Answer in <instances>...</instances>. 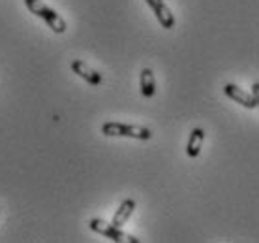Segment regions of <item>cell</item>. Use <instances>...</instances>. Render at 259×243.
<instances>
[{"label":"cell","instance_id":"ba28073f","mask_svg":"<svg viewBox=\"0 0 259 243\" xmlns=\"http://www.w3.org/2000/svg\"><path fill=\"white\" fill-rule=\"evenodd\" d=\"M203 140H205V132H203V128H194L192 134H190L188 145H186V153H188V157H192V158L199 157Z\"/></svg>","mask_w":259,"mask_h":243},{"label":"cell","instance_id":"5b68a950","mask_svg":"<svg viewBox=\"0 0 259 243\" xmlns=\"http://www.w3.org/2000/svg\"><path fill=\"white\" fill-rule=\"evenodd\" d=\"M71 70H73V74H77L79 78H83L87 83H91V85H102V81H104L102 74H98L96 70H92L87 62H83V60H79V59L71 62Z\"/></svg>","mask_w":259,"mask_h":243},{"label":"cell","instance_id":"7a4b0ae2","mask_svg":"<svg viewBox=\"0 0 259 243\" xmlns=\"http://www.w3.org/2000/svg\"><path fill=\"white\" fill-rule=\"evenodd\" d=\"M104 136H124V138H136V140H150L152 132L145 126L139 125H122V123H105L102 126Z\"/></svg>","mask_w":259,"mask_h":243},{"label":"cell","instance_id":"277c9868","mask_svg":"<svg viewBox=\"0 0 259 243\" xmlns=\"http://www.w3.org/2000/svg\"><path fill=\"white\" fill-rule=\"evenodd\" d=\"M145 2L152 8V12L156 13V19L160 21V25H162L163 28L171 30V28L175 26V17H173V13H171L169 6L163 0H145Z\"/></svg>","mask_w":259,"mask_h":243},{"label":"cell","instance_id":"52a82bcc","mask_svg":"<svg viewBox=\"0 0 259 243\" xmlns=\"http://www.w3.org/2000/svg\"><path fill=\"white\" fill-rule=\"evenodd\" d=\"M134 210H136V200H132V198L124 200L122 204H120V207L117 210V213H115V217H113L111 223L115 224V226H122V224L132 217Z\"/></svg>","mask_w":259,"mask_h":243},{"label":"cell","instance_id":"30bf717a","mask_svg":"<svg viewBox=\"0 0 259 243\" xmlns=\"http://www.w3.org/2000/svg\"><path fill=\"white\" fill-rule=\"evenodd\" d=\"M252 91H253V98H255V104L259 106V83H253Z\"/></svg>","mask_w":259,"mask_h":243},{"label":"cell","instance_id":"8992f818","mask_svg":"<svg viewBox=\"0 0 259 243\" xmlns=\"http://www.w3.org/2000/svg\"><path fill=\"white\" fill-rule=\"evenodd\" d=\"M224 92H226V94L231 100H235L237 104L244 106V108H248V110H253V108H257V104H255V98H253V94H248V92H244L242 89H239L237 85H233V83H227V85L224 87Z\"/></svg>","mask_w":259,"mask_h":243},{"label":"cell","instance_id":"6da1fadb","mask_svg":"<svg viewBox=\"0 0 259 243\" xmlns=\"http://www.w3.org/2000/svg\"><path fill=\"white\" fill-rule=\"evenodd\" d=\"M25 6L28 8L36 17L46 21L53 32H57V34L66 32V21L62 19L55 10H51L47 4H44L41 0H25Z\"/></svg>","mask_w":259,"mask_h":243},{"label":"cell","instance_id":"9c48e42d","mask_svg":"<svg viewBox=\"0 0 259 243\" xmlns=\"http://www.w3.org/2000/svg\"><path fill=\"white\" fill-rule=\"evenodd\" d=\"M139 83H141V92L143 96H154L156 92V79H154V72L150 70V68H143L141 72V78H139Z\"/></svg>","mask_w":259,"mask_h":243},{"label":"cell","instance_id":"3957f363","mask_svg":"<svg viewBox=\"0 0 259 243\" xmlns=\"http://www.w3.org/2000/svg\"><path fill=\"white\" fill-rule=\"evenodd\" d=\"M89 228H91L92 232L102 234V236L109 237V239H113V241H117V243H122V241L139 243L137 237L130 236V234L120 230V226H115L113 223H105V221H102V219H91V221H89Z\"/></svg>","mask_w":259,"mask_h":243}]
</instances>
